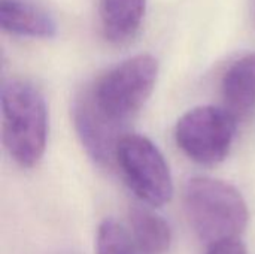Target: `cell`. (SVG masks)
Wrapping results in <instances>:
<instances>
[{
    "instance_id": "obj_6",
    "label": "cell",
    "mask_w": 255,
    "mask_h": 254,
    "mask_svg": "<svg viewBox=\"0 0 255 254\" xmlns=\"http://www.w3.org/2000/svg\"><path fill=\"white\" fill-rule=\"evenodd\" d=\"M72 118L76 135L91 160L100 166L115 163L117 147L127 133L126 129L105 118L93 106L84 91H81L73 102Z\"/></svg>"
},
{
    "instance_id": "obj_9",
    "label": "cell",
    "mask_w": 255,
    "mask_h": 254,
    "mask_svg": "<svg viewBox=\"0 0 255 254\" xmlns=\"http://www.w3.org/2000/svg\"><path fill=\"white\" fill-rule=\"evenodd\" d=\"M130 237L139 254H166L172 246L169 223L151 207H133L128 213Z\"/></svg>"
},
{
    "instance_id": "obj_2",
    "label": "cell",
    "mask_w": 255,
    "mask_h": 254,
    "mask_svg": "<svg viewBox=\"0 0 255 254\" xmlns=\"http://www.w3.org/2000/svg\"><path fill=\"white\" fill-rule=\"evenodd\" d=\"M3 144L10 159L21 168H34L43 157L48 141V106L40 90L12 78L1 85Z\"/></svg>"
},
{
    "instance_id": "obj_4",
    "label": "cell",
    "mask_w": 255,
    "mask_h": 254,
    "mask_svg": "<svg viewBox=\"0 0 255 254\" xmlns=\"http://www.w3.org/2000/svg\"><path fill=\"white\" fill-rule=\"evenodd\" d=\"M128 189L151 208L166 205L173 198V178L160 148L146 136L126 133L115 153Z\"/></svg>"
},
{
    "instance_id": "obj_13",
    "label": "cell",
    "mask_w": 255,
    "mask_h": 254,
    "mask_svg": "<svg viewBox=\"0 0 255 254\" xmlns=\"http://www.w3.org/2000/svg\"><path fill=\"white\" fill-rule=\"evenodd\" d=\"M253 10H254V18H255V0H253Z\"/></svg>"
},
{
    "instance_id": "obj_8",
    "label": "cell",
    "mask_w": 255,
    "mask_h": 254,
    "mask_svg": "<svg viewBox=\"0 0 255 254\" xmlns=\"http://www.w3.org/2000/svg\"><path fill=\"white\" fill-rule=\"evenodd\" d=\"M0 25L4 31L27 37H51L57 31L54 19L28 0H0Z\"/></svg>"
},
{
    "instance_id": "obj_3",
    "label": "cell",
    "mask_w": 255,
    "mask_h": 254,
    "mask_svg": "<svg viewBox=\"0 0 255 254\" xmlns=\"http://www.w3.org/2000/svg\"><path fill=\"white\" fill-rule=\"evenodd\" d=\"M158 61L151 54L130 57L82 90L93 106L111 123L126 129L151 97Z\"/></svg>"
},
{
    "instance_id": "obj_11",
    "label": "cell",
    "mask_w": 255,
    "mask_h": 254,
    "mask_svg": "<svg viewBox=\"0 0 255 254\" xmlns=\"http://www.w3.org/2000/svg\"><path fill=\"white\" fill-rule=\"evenodd\" d=\"M96 254H139L130 234L114 219H105L96 235Z\"/></svg>"
},
{
    "instance_id": "obj_1",
    "label": "cell",
    "mask_w": 255,
    "mask_h": 254,
    "mask_svg": "<svg viewBox=\"0 0 255 254\" xmlns=\"http://www.w3.org/2000/svg\"><path fill=\"white\" fill-rule=\"evenodd\" d=\"M182 204L190 226L208 249L239 240L248 226L245 198L223 180L205 175L188 178L182 186Z\"/></svg>"
},
{
    "instance_id": "obj_5",
    "label": "cell",
    "mask_w": 255,
    "mask_h": 254,
    "mask_svg": "<svg viewBox=\"0 0 255 254\" xmlns=\"http://www.w3.org/2000/svg\"><path fill=\"white\" fill-rule=\"evenodd\" d=\"M238 121L221 106L203 105L187 111L176 123L175 141L193 162L214 166L227 159Z\"/></svg>"
},
{
    "instance_id": "obj_7",
    "label": "cell",
    "mask_w": 255,
    "mask_h": 254,
    "mask_svg": "<svg viewBox=\"0 0 255 254\" xmlns=\"http://www.w3.org/2000/svg\"><path fill=\"white\" fill-rule=\"evenodd\" d=\"M223 108L236 120H247L255 111V52L233 61L221 81Z\"/></svg>"
},
{
    "instance_id": "obj_10",
    "label": "cell",
    "mask_w": 255,
    "mask_h": 254,
    "mask_svg": "<svg viewBox=\"0 0 255 254\" xmlns=\"http://www.w3.org/2000/svg\"><path fill=\"white\" fill-rule=\"evenodd\" d=\"M146 0H100L103 36L112 43H124L134 37L145 16Z\"/></svg>"
},
{
    "instance_id": "obj_12",
    "label": "cell",
    "mask_w": 255,
    "mask_h": 254,
    "mask_svg": "<svg viewBox=\"0 0 255 254\" xmlns=\"http://www.w3.org/2000/svg\"><path fill=\"white\" fill-rule=\"evenodd\" d=\"M206 254H248V252L244 243L241 240H236V241H227L212 246L208 249Z\"/></svg>"
}]
</instances>
